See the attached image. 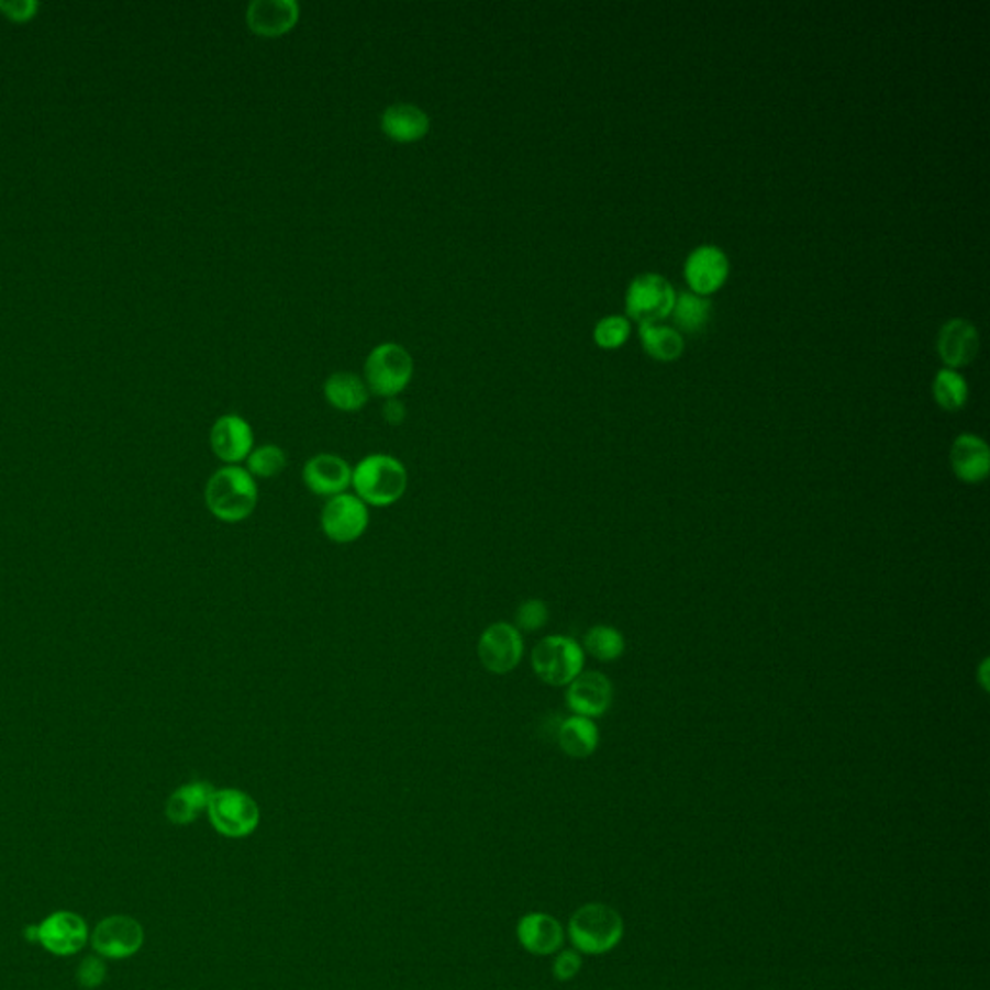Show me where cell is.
Instances as JSON below:
<instances>
[{
  "instance_id": "cell-1",
  "label": "cell",
  "mask_w": 990,
  "mask_h": 990,
  "mask_svg": "<svg viewBox=\"0 0 990 990\" xmlns=\"http://www.w3.org/2000/svg\"><path fill=\"white\" fill-rule=\"evenodd\" d=\"M203 500L211 515L221 523H244L258 508V480L241 465H225L210 476Z\"/></svg>"
},
{
  "instance_id": "cell-2",
  "label": "cell",
  "mask_w": 990,
  "mask_h": 990,
  "mask_svg": "<svg viewBox=\"0 0 990 990\" xmlns=\"http://www.w3.org/2000/svg\"><path fill=\"white\" fill-rule=\"evenodd\" d=\"M351 488L368 508H391L407 493L409 470L393 455L371 453L353 467Z\"/></svg>"
},
{
  "instance_id": "cell-3",
  "label": "cell",
  "mask_w": 990,
  "mask_h": 990,
  "mask_svg": "<svg viewBox=\"0 0 990 990\" xmlns=\"http://www.w3.org/2000/svg\"><path fill=\"white\" fill-rule=\"evenodd\" d=\"M625 923L620 911L605 903H587L572 913L569 938L575 950L600 956L613 950L623 941Z\"/></svg>"
},
{
  "instance_id": "cell-4",
  "label": "cell",
  "mask_w": 990,
  "mask_h": 990,
  "mask_svg": "<svg viewBox=\"0 0 990 990\" xmlns=\"http://www.w3.org/2000/svg\"><path fill=\"white\" fill-rule=\"evenodd\" d=\"M585 660L587 654L579 641L567 635L544 636L531 654L534 676L549 687H567L580 671H585Z\"/></svg>"
},
{
  "instance_id": "cell-5",
  "label": "cell",
  "mask_w": 990,
  "mask_h": 990,
  "mask_svg": "<svg viewBox=\"0 0 990 990\" xmlns=\"http://www.w3.org/2000/svg\"><path fill=\"white\" fill-rule=\"evenodd\" d=\"M414 376V360L404 346L381 343L364 363V381L371 394L393 399L403 393Z\"/></svg>"
},
{
  "instance_id": "cell-6",
  "label": "cell",
  "mask_w": 990,
  "mask_h": 990,
  "mask_svg": "<svg viewBox=\"0 0 990 990\" xmlns=\"http://www.w3.org/2000/svg\"><path fill=\"white\" fill-rule=\"evenodd\" d=\"M211 826L225 837H248L259 826V805L251 793L236 788L215 789L208 805Z\"/></svg>"
},
{
  "instance_id": "cell-7",
  "label": "cell",
  "mask_w": 990,
  "mask_h": 990,
  "mask_svg": "<svg viewBox=\"0 0 990 990\" xmlns=\"http://www.w3.org/2000/svg\"><path fill=\"white\" fill-rule=\"evenodd\" d=\"M478 660L491 676H508L524 658V635L513 623L496 621L483 629L476 645Z\"/></svg>"
},
{
  "instance_id": "cell-8",
  "label": "cell",
  "mask_w": 990,
  "mask_h": 990,
  "mask_svg": "<svg viewBox=\"0 0 990 990\" xmlns=\"http://www.w3.org/2000/svg\"><path fill=\"white\" fill-rule=\"evenodd\" d=\"M320 526L325 538L335 544H353L370 526V508L358 496L345 491L323 503Z\"/></svg>"
},
{
  "instance_id": "cell-9",
  "label": "cell",
  "mask_w": 990,
  "mask_h": 990,
  "mask_svg": "<svg viewBox=\"0 0 990 990\" xmlns=\"http://www.w3.org/2000/svg\"><path fill=\"white\" fill-rule=\"evenodd\" d=\"M676 302V290L669 285L668 279L661 275H638L635 281L629 285L625 307L629 318H633L641 325L658 323L671 314V308Z\"/></svg>"
},
{
  "instance_id": "cell-10",
  "label": "cell",
  "mask_w": 990,
  "mask_h": 990,
  "mask_svg": "<svg viewBox=\"0 0 990 990\" xmlns=\"http://www.w3.org/2000/svg\"><path fill=\"white\" fill-rule=\"evenodd\" d=\"M613 683L597 669H585L565 687V704L575 716H604L612 709Z\"/></svg>"
},
{
  "instance_id": "cell-11",
  "label": "cell",
  "mask_w": 990,
  "mask_h": 990,
  "mask_svg": "<svg viewBox=\"0 0 990 990\" xmlns=\"http://www.w3.org/2000/svg\"><path fill=\"white\" fill-rule=\"evenodd\" d=\"M210 447L213 455L229 467L242 465L256 447L254 430L241 414H223L211 426Z\"/></svg>"
},
{
  "instance_id": "cell-12",
  "label": "cell",
  "mask_w": 990,
  "mask_h": 990,
  "mask_svg": "<svg viewBox=\"0 0 990 990\" xmlns=\"http://www.w3.org/2000/svg\"><path fill=\"white\" fill-rule=\"evenodd\" d=\"M302 482L318 498H335L353 483V465L335 453H318L304 463Z\"/></svg>"
},
{
  "instance_id": "cell-13",
  "label": "cell",
  "mask_w": 990,
  "mask_h": 990,
  "mask_svg": "<svg viewBox=\"0 0 990 990\" xmlns=\"http://www.w3.org/2000/svg\"><path fill=\"white\" fill-rule=\"evenodd\" d=\"M142 944H144V928L136 919L126 915L103 919L93 933V948L103 958H129L142 948Z\"/></svg>"
},
{
  "instance_id": "cell-14",
  "label": "cell",
  "mask_w": 990,
  "mask_h": 990,
  "mask_svg": "<svg viewBox=\"0 0 990 990\" xmlns=\"http://www.w3.org/2000/svg\"><path fill=\"white\" fill-rule=\"evenodd\" d=\"M32 938L40 941L48 952L57 956H68L81 950L88 941V926L84 919L70 911H58L45 919L40 926H33Z\"/></svg>"
},
{
  "instance_id": "cell-15",
  "label": "cell",
  "mask_w": 990,
  "mask_h": 990,
  "mask_svg": "<svg viewBox=\"0 0 990 990\" xmlns=\"http://www.w3.org/2000/svg\"><path fill=\"white\" fill-rule=\"evenodd\" d=\"M727 275L730 262L718 246H699L685 262V279L689 282L691 292L699 297H709L722 289Z\"/></svg>"
},
{
  "instance_id": "cell-16",
  "label": "cell",
  "mask_w": 990,
  "mask_h": 990,
  "mask_svg": "<svg viewBox=\"0 0 990 990\" xmlns=\"http://www.w3.org/2000/svg\"><path fill=\"white\" fill-rule=\"evenodd\" d=\"M300 7L294 0H254L246 10V24L259 37H281L299 24Z\"/></svg>"
},
{
  "instance_id": "cell-17",
  "label": "cell",
  "mask_w": 990,
  "mask_h": 990,
  "mask_svg": "<svg viewBox=\"0 0 990 990\" xmlns=\"http://www.w3.org/2000/svg\"><path fill=\"white\" fill-rule=\"evenodd\" d=\"M950 467L964 483L985 482L990 472L989 445L979 435H958L950 447Z\"/></svg>"
},
{
  "instance_id": "cell-18",
  "label": "cell",
  "mask_w": 990,
  "mask_h": 990,
  "mask_svg": "<svg viewBox=\"0 0 990 990\" xmlns=\"http://www.w3.org/2000/svg\"><path fill=\"white\" fill-rule=\"evenodd\" d=\"M516 936L524 950L536 956L556 954L564 946V926L548 913H529L516 925Z\"/></svg>"
},
{
  "instance_id": "cell-19",
  "label": "cell",
  "mask_w": 990,
  "mask_h": 990,
  "mask_svg": "<svg viewBox=\"0 0 990 990\" xmlns=\"http://www.w3.org/2000/svg\"><path fill=\"white\" fill-rule=\"evenodd\" d=\"M979 353V331L967 320H950L938 335V355L948 368H961Z\"/></svg>"
},
{
  "instance_id": "cell-20",
  "label": "cell",
  "mask_w": 990,
  "mask_h": 990,
  "mask_svg": "<svg viewBox=\"0 0 990 990\" xmlns=\"http://www.w3.org/2000/svg\"><path fill=\"white\" fill-rule=\"evenodd\" d=\"M381 130L397 144H414L430 132V116L419 105L394 103L381 114Z\"/></svg>"
},
{
  "instance_id": "cell-21",
  "label": "cell",
  "mask_w": 990,
  "mask_h": 990,
  "mask_svg": "<svg viewBox=\"0 0 990 990\" xmlns=\"http://www.w3.org/2000/svg\"><path fill=\"white\" fill-rule=\"evenodd\" d=\"M556 739L567 757L588 758L597 753L600 745V730L594 720L571 714L557 727Z\"/></svg>"
},
{
  "instance_id": "cell-22",
  "label": "cell",
  "mask_w": 990,
  "mask_h": 990,
  "mask_svg": "<svg viewBox=\"0 0 990 990\" xmlns=\"http://www.w3.org/2000/svg\"><path fill=\"white\" fill-rule=\"evenodd\" d=\"M213 791L215 788L208 781H190V783L180 786L167 801V807H165L167 819L178 826L190 824L203 811H208Z\"/></svg>"
},
{
  "instance_id": "cell-23",
  "label": "cell",
  "mask_w": 990,
  "mask_h": 990,
  "mask_svg": "<svg viewBox=\"0 0 990 990\" xmlns=\"http://www.w3.org/2000/svg\"><path fill=\"white\" fill-rule=\"evenodd\" d=\"M325 401L341 412H358L370 399V389L360 376L353 371L331 374L323 386Z\"/></svg>"
},
{
  "instance_id": "cell-24",
  "label": "cell",
  "mask_w": 990,
  "mask_h": 990,
  "mask_svg": "<svg viewBox=\"0 0 990 990\" xmlns=\"http://www.w3.org/2000/svg\"><path fill=\"white\" fill-rule=\"evenodd\" d=\"M671 318L679 331L687 335H699L709 327L712 318V304L707 297H699L691 290H685L676 294V302L671 308Z\"/></svg>"
},
{
  "instance_id": "cell-25",
  "label": "cell",
  "mask_w": 990,
  "mask_h": 990,
  "mask_svg": "<svg viewBox=\"0 0 990 990\" xmlns=\"http://www.w3.org/2000/svg\"><path fill=\"white\" fill-rule=\"evenodd\" d=\"M638 333H641V343L645 346L646 355L653 356L654 360L674 363L683 355V337L674 327L646 323V325H641Z\"/></svg>"
},
{
  "instance_id": "cell-26",
  "label": "cell",
  "mask_w": 990,
  "mask_h": 990,
  "mask_svg": "<svg viewBox=\"0 0 990 990\" xmlns=\"http://www.w3.org/2000/svg\"><path fill=\"white\" fill-rule=\"evenodd\" d=\"M580 646L594 660L612 664L625 653V636L612 625H594L585 633Z\"/></svg>"
},
{
  "instance_id": "cell-27",
  "label": "cell",
  "mask_w": 990,
  "mask_h": 990,
  "mask_svg": "<svg viewBox=\"0 0 990 990\" xmlns=\"http://www.w3.org/2000/svg\"><path fill=\"white\" fill-rule=\"evenodd\" d=\"M289 465L287 452L277 443H262L252 449L246 459V470L256 480H271L282 475V470Z\"/></svg>"
},
{
  "instance_id": "cell-28",
  "label": "cell",
  "mask_w": 990,
  "mask_h": 990,
  "mask_svg": "<svg viewBox=\"0 0 990 990\" xmlns=\"http://www.w3.org/2000/svg\"><path fill=\"white\" fill-rule=\"evenodd\" d=\"M934 401L941 409L948 412H958L966 407L969 389L961 374L950 368L936 374L933 381Z\"/></svg>"
},
{
  "instance_id": "cell-29",
  "label": "cell",
  "mask_w": 990,
  "mask_h": 990,
  "mask_svg": "<svg viewBox=\"0 0 990 990\" xmlns=\"http://www.w3.org/2000/svg\"><path fill=\"white\" fill-rule=\"evenodd\" d=\"M549 608L540 598H529L519 604L515 612V625L521 633H538L548 625Z\"/></svg>"
},
{
  "instance_id": "cell-30",
  "label": "cell",
  "mask_w": 990,
  "mask_h": 990,
  "mask_svg": "<svg viewBox=\"0 0 990 990\" xmlns=\"http://www.w3.org/2000/svg\"><path fill=\"white\" fill-rule=\"evenodd\" d=\"M631 335V325L625 318L621 315H608L604 320H600L594 327V341L600 348L613 351L627 343Z\"/></svg>"
},
{
  "instance_id": "cell-31",
  "label": "cell",
  "mask_w": 990,
  "mask_h": 990,
  "mask_svg": "<svg viewBox=\"0 0 990 990\" xmlns=\"http://www.w3.org/2000/svg\"><path fill=\"white\" fill-rule=\"evenodd\" d=\"M40 2L37 0H0V12L4 18H9L10 22L24 24L37 16Z\"/></svg>"
},
{
  "instance_id": "cell-32",
  "label": "cell",
  "mask_w": 990,
  "mask_h": 990,
  "mask_svg": "<svg viewBox=\"0 0 990 990\" xmlns=\"http://www.w3.org/2000/svg\"><path fill=\"white\" fill-rule=\"evenodd\" d=\"M580 967H582V958H580L579 952L564 950L559 952L557 958L554 959L552 971H554V977H556L557 981L565 982L575 979L579 975Z\"/></svg>"
},
{
  "instance_id": "cell-33",
  "label": "cell",
  "mask_w": 990,
  "mask_h": 990,
  "mask_svg": "<svg viewBox=\"0 0 990 990\" xmlns=\"http://www.w3.org/2000/svg\"><path fill=\"white\" fill-rule=\"evenodd\" d=\"M78 979L84 987L96 989L105 979V964L99 958H88L78 969Z\"/></svg>"
},
{
  "instance_id": "cell-34",
  "label": "cell",
  "mask_w": 990,
  "mask_h": 990,
  "mask_svg": "<svg viewBox=\"0 0 990 990\" xmlns=\"http://www.w3.org/2000/svg\"><path fill=\"white\" fill-rule=\"evenodd\" d=\"M381 412H383V419H386L387 424H391V426H401L404 419H407V407L397 397L386 399V404H383V411Z\"/></svg>"
},
{
  "instance_id": "cell-35",
  "label": "cell",
  "mask_w": 990,
  "mask_h": 990,
  "mask_svg": "<svg viewBox=\"0 0 990 990\" xmlns=\"http://www.w3.org/2000/svg\"><path fill=\"white\" fill-rule=\"evenodd\" d=\"M977 679H979V685H981V689L985 692H989L990 687V660L989 658H985L981 661V666L977 669Z\"/></svg>"
}]
</instances>
